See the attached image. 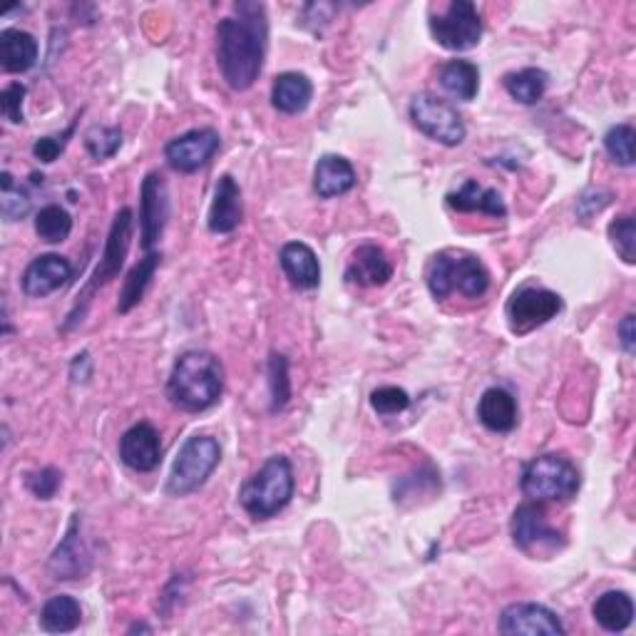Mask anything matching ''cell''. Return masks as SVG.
Segmentation results:
<instances>
[{"label":"cell","instance_id":"cell-1","mask_svg":"<svg viewBox=\"0 0 636 636\" xmlns=\"http://www.w3.org/2000/svg\"><path fill=\"white\" fill-rule=\"evenodd\" d=\"M269 43L266 8L261 3H237L234 15L217 25V63L231 90H249L264 68Z\"/></svg>","mask_w":636,"mask_h":636},{"label":"cell","instance_id":"cell-2","mask_svg":"<svg viewBox=\"0 0 636 636\" xmlns=\"http://www.w3.org/2000/svg\"><path fill=\"white\" fill-rule=\"evenodd\" d=\"M224 368L209 351H186L174 361L167 381V398L186 413H202L222 398Z\"/></svg>","mask_w":636,"mask_h":636},{"label":"cell","instance_id":"cell-3","mask_svg":"<svg viewBox=\"0 0 636 636\" xmlns=\"http://www.w3.org/2000/svg\"><path fill=\"white\" fill-rule=\"evenodd\" d=\"M294 467L284 455H271L259 470L241 485L239 502L254 520H269L282 512L294 498Z\"/></svg>","mask_w":636,"mask_h":636},{"label":"cell","instance_id":"cell-4","mask_svg":"<svg viewBox=\"0 0 636 636\" xmlns=\"http://www.w3.org/2000/svg\"><path fill=\"white\" fill-rule=\"evenodd\" d=\"M490 286V271L473 254L465 251H441L428 266V288L438 302L451 294L480 298Z\"/></svg>","mask_w":636,"mask_h":636},{"label":"cell","instance_id":"cell-5","mask_svg":"<svg viewBox=\"0 0 636 636\" xmlns=\"http://www.w3.org/2000/svg\"><path fill=\"white\" fill-rule=\"evenodd\" d=\"M582 477L565 455L545 453L522 467L520 488L535 502H567L579 492Z\"/></svg>","mask_w":636,"mask_h":636},{"label":"cell","instance_id":"cell-6","mask_svg":"<svg viewBox=\"0 0 636 636\" xmlns=\"http://www.w3.org/2000/svg\"><path fill=\"white\" fill-rule=\"evenodd\" d=\"M222 461V447L212 435H192L180 447V455L172 465L170 480H167V495L172 498H184L200 490L209 475L217 470Z\"/></svg>","mask_w":636,"mask_h":636},{"label":"cell","instance_id":"cell-7","mask_svg":"<svg viewBox=\"0 0 636 636\" xmlns=\"http://www.w3.org/2000/svg\"><path fill=\"white\" fill-rule=\"evenodd\" d=\"M410 120L425 137L445 147L461 145L467 135L461 112L451 102L430 95V92H423L410 102Z\"/></svg>","mask_w":636,"mask_h":636},{"label":"cell","instance_id":"cell-8","mask_svg":"<svg viewBox=\"0 0 636 636\" xmlns=\"http://www.w3.org/2000/svg\"><path fill=\"white\" fill-rule=\"evenodd\" d=\"M512 540L518 549H522L530 557H549L552 552L565 547L563 532L549 525L540 502H525L514 510Z\"/></svg>","mask_w":636,"mask_h":636},{"label":"cell","instance_id":"cell-9","mask_svg":"<svg viewBox=\"0 0 636 636\" xmlns=\"http://www.w3.org/2000/svg\"><path fill=\"white\" fill-rule=\"evenodd\" d=\"M430 33L445 50H473L482 37V21L470 0H453L443 15H433Z\"/></svg>","mask_w":636,"mask_h":636},{"label":"cell","instance_id":"cell-10","mask_svg":"<svg viewBox=\"0 0 636 636\" xmlns=\"http://www.w3.org/2000/svg\"><path fill=\"white\" fill-rule=\"evenodd\" d=\"M559 311H563V296L542 286L518 288L508 302V308H504L510 331L518 336L545 326L552 318H557Z\"/></svg>","mask_w":636,"mask_h":636},{"label":"cell","instance_id":"cell-11","mask_svg":"<svg viewBox=\"0 0 636 636\" xmlns=\"http://www.w3.org/2000/svg\"><path fill=\"white\" fill-rule=\"evenodd\" d=\"M133 231H135V212L125 207L115 214V222H112L110 234H107V245L102 251V259L95 269V274L82 292V302H90V296L98 292L100 286H105L112 282L120 271L125 266V259L129 254V245H133Z\"/></svg>","mask_w":636,"mask_h":636},{"label":"cell","instance_id":"cell-12","mask_svg":"<svg viewBox=\"0 0 636 636\" xmlns=\"http://www.w3.org/2000/svg\"><path fill=\"white\" fill-rule=\"evenodd\" d=\"M219 143H222V137L217 129H212V127L190 129V133L174 137L172 143H167L164 159L174 172L192 174L212 162V157L217 155V149H219Z\"/></svg>","mask_w":636,"mask_h":636},{"label":"cell","instance_id":"cell-13","mask_svg":"<svg viewBox=\"0 0 636 636\" xmlns=\"http://www.w3.org/2000/svg\"><path fill=\"white\" fill-rule=\"evenodd\" d=\"M170 219V194H167L164 177L149 172L139 190V231H143L145 251H152Z\"/></svg>","mask_w":636,"mask_h":636},{"label":"cell","instance_id":"cell-14","mask_svg":"<svg viewBox=\"0 0 636 636\" xmlns=\"http://www.w3.org/2000/svg\"><path fill=\"white\" fill-rule=\"evenodd\" d=\"M500 632L502 634H547L563 636L567 629L559 616L547 610L545 604L518 602L504 606L500 614Z\"/></svg>","mask_w":636,"mask_h":636},{"label":"cell","instance_id":"cell-15","mask_svg":"<svg viewBox=\"0 0 636 636\" xmlns=\"http://www.w3.org/2000/svg\"><path fill=\"white\" fill-rule=\"evenodd\" d=\"M120 461L135 473H152L162 463V441L152 423H137L120 441Z\"/></svg>","mask_w":636,"mask_h":636},{"label":"cell","instance_id":"cell-16","mask_svg":"<svg viewBox=\"0 0 636 636\" xmlns=\"http://www.w3.org/2000/svg\"><path fill=\"white\" fill-rule=\"evenodd\" d=\"M72 279V264L58 254H43L27 264L23 274V294L31 298H45L58 288L68 286Z\"/></svg>","mask_w":636,"mask_h":636},{"label":"cell","instance_id":"cell-17","mask_svg":"<svg viewBox=\"0 0 636 636\" xmlns=\"http://www.w3.org/2000/svg\"><path fill=\"white\" fill-rule=\"evenodd\" d=\"M245 219V202H241V190L234 182L231 174L219 177L217 186H214V200L209 207V231L212 234H231Z\"/></svg>","mask_w":636,"mask_h":636},{"label":"cell","instance_id":"cell-18","mask_svg":"<svg viewBox=\"0 0 636 636\" xmlns=\"http://www.w3.org/2000/svg\"><path fill=\"white\" fill-rule=\"evenodd\" d=\"M88 569L90 552L86 549V542L80 537V514H72L68 535H65V540L50 557V572L55 575V579H78Z\"/></svg>","mask_w":636,"mask_h":636},{"label":"cell","instance_id":"cell-19","mask_svg":"<svg viewBox=\"0 0 636 636\" xmlns=\"http://www.w3.org/2000/svg\"><path fill=\"white\" fill-rule=\"evenodd\" d=\"M345 279L355 286H386L393 279V264L378 245H361L353 251Z\"/></svg>","mask_w":636,"mask_h":636},{"label":"cell","instance_id":"cell-20","mask_svg":"<svg viewBox=\"0 0 636 636\" xmlns=\"http://www.w3.org/2000/svg\"><path fill=\"white\" fill-rule=\"evenodd\" d=\"M279 261H282L286 279L296 288L311 292V288L321 284V264H318L316 251L304 245V241H288V245H284Z\"/></svg>","mask_w":636,"mask_h":636},{"label":"cell","instance_id":"cell-21","mask_svg":"<svg viewBox=\"0 0 636 636\" xmlns=\"http://www.w3.org/2000/svg\"><path fill=\"white\" fill-rule=\"evenodd\" d=\"M355 186V170L341 155H323L314 170V190L321 200H333Z\"/></svg>","mask_w":636,"mask_h":636},{"label":"cell","instance_id":"cell-22","mask_svg":"<svg viewBox=\"0 0 636 636\" xmlns=\"http://www.w3.org/2000/svg\"><path fill=\"white\" fill-rule=\"evenodd\" d=\"M477 418L490 433H512L518 428V400L504 388H488L477 404Z\"/></svg>","mask_w":636,"mask_h":636},{"label":"cell","instance_id":"cell-23","mask_svg":"<svg viewBox=\"0 0 636 636\" xmlns=\"http://www.w3.org/2000/svg\"><path fill=\"white\" fill-rule=\"evenodd\" d=\"M447 204H451L455 212H480L498 219L508 214L500 192L492 190V186H482L475 180H467L461 190L447 194Z\"/></svg>","mask_w":636,"mask_h":636},{"label":"cell","instance_id":"cell-24","mask_svg":"<svg viewBox=\"0 0 636 636\" xmlns=\"http://www.w3.org/2000/svg\"><path fill=\"white\" fill-rule=\"evenodd\" d=\"M314 98V86L304 72H282L271 86V102L284 115H298Z\"/></svg>","mask_w":636,"mask_h":636},{"label":"cell","instance_id":"cell-25","mask_svg":"<svg viewBox=\"0 0 636 636\" xmlns=\"http://www.w3.org/2000/svg\"><path fill=\"white\" fill-rule=\"evenodd\" d=\"M37 63V41L21 31V27H5L0 33V65L5 72H25Z\"/></svg>","mask_w":636,"mask_h":636},{"label":"cell","instance_id":"cell-26","mask_svg":"<svg viewBox=\"0 0 636 636\" xmlns=\"http://www.w3.org/2000/svg\"><path fill=\"white\" fill-rule=\"evenodd\" d=\"M594 622L602 626L604 632L620 634L629 629L634 622V600L626 592H604L592 606Z\"/></svg>","mask_w":636,"mask_h":636},{"label":"cell","instance_id":"cell-27","mask_svg":"<svg viewBox=\"0 0 636 636\" xmlns=\"http://www.w3.org/2000/svg\"><path fill=\"white\" fill-rule=\"evenodd\" d=\"M441 88L455 100L470 102L480 90V70L470 60H451L438 70Z\"/></svg>","mask_w":636,"mask_h":636},{"label":"cell","instance_id":"cell-28","mask_svg":"<svg viewBox=\"0 0 636 636\" xmlns=\"http://www.w3.org/2000/svg\"><path fill=\"white\" fill-rule=\"evenodd\" d=\"M159 259H162L159 257V251H147V257L139 259L137 264L129 269L123 292H120V304H117L120 314H129L139 302H143L149 284H152V279H155Z\"/></svg>","mask_w":636,"mask_h":636},{"label":"cell","instance_id":"cell-29","mask_svg":"<svg viewBox=\"0 0 636 636\" xmlns=\"http://www.w3.org/2000/svg\"><path fill=\"white\" fill-rule=\"evenodd\" d=\"M82 622V606L75 597H50L41 610V626L48 634H70Z\"/></svg>","mask_w":636,"mask_h":636},{"label":"cell","instance_id":"cell-30","mask_svg":"<svg viewBox=\"0 0 636 636\" xmlns=\"http://www.w3.org/2000/svg\"><path fill=\"white\" fill-rule=\"evenodd\" d=\"M504 90L512 100H518L520 105H537V102L545 98L547 90V72L540 68H525L518 72L504 75L502 80Z\"/></svg>","mask_w":636,"mask_h":636},{"label":"cell","instance_id":"cell-31","mask_svg":"<svg viewBox=\"0 0 636 636\" xmlns=\"http://www.w3.org/2000/svg\"><path fill=\"white\" fill-rule=\"evenodd\" d=\"M35 231L48 245H60V241L70 237L72 217L60 204H48V207H43L35 214Z\"/></svg>","mask_w":636,"mask_h":636},{"label":"cell","instance_id":"cell-32","mask_svg":"<svg viewBox=\"0 0 636 636\" xmlns=\"http://www.w3.org/2000/svg\"><path fill=\"white\" fill-rule=\"evenodd\" d=\"M269 390H271V410L286 408L292 400V378H288V359L284 353H271L269 359Z\"/></svg>","mask_w":636,"mask_h":636},{"label":"cell","instance_id":"cell-33","mask_svg":"<svg viewBox=\"0 0 636 636\" xmlns=\"http://www.w3.org/2000/svg\"><path fill=\"white\" fill-rule=\"evenodd\" d=\"M0 204H3V217L8 222L23 219L31 212V196L13 180L11 172L0 174Z\"/></svg>","mask_w":636,"mask_h":636},{"label":"cell","instance_id":"cell-34","mask_svg":"<svg viewBox=\"0 0 636 636\" xmlns=\"http://www.w3.org/2000/svg\"><path fill=\"white\" fill-rule=\"evenodd\" d=\"M120 147H123V133H120V127L95 125L86 133V149L92 159H98V162L115 157Z\"/></svg>","mask_w":636,"mask_h":636},{"label":"cell","instance_id":"cell-35","mask_svg":"<svg viewBox=\"0 0 636 636\" xmlns=\"http://www.w3.org/2000/svg\"><path fill=\"white\" fill-rule=\"evenodd\" d=\"M634 139L636 133L632 125H616L604 135V147L616 164L632 167L634 164Z\"/></svg>","mask_w":636,"mask_h":636},{"label":"cell","instance_id":"cell-36","mask_svg":"<svg viewBox=\"0 0 636 636\" xmlns=\"http://www.w3.org/2000/svg\"><path fill=\"white\" fill-rule=\"evenodd\" d=\"M610 239L612 247L616 249L626 264H634L636 261V229H634V217L632 214H624V217L614 219L610 224Z\"/></svg>","mask_w":636,"mask_h":636},{"label":"cell","instance_id":"cell-37","mask_svg":"<svg viewBox=\"0 0 636 636\" xmlns=\"http://www.w3.org/2000/svg\"><path fill=\"white\" fill-rule=\"evenodd\" d=\"M371 406L378 416H398L410 406V396L398 386H383L371 393Z\"/></svg>","mask_w":636,"mask_h":636},{"label":"cell","instance_id":"cell-38","mask_svg":"<svg viewBox=\"0 0 636 636\" xmlns=\"http://www.w3.org/2000/svg\"><path fill=\"white\" fill-rule=\"evenodd\" d=\"M63 482L60 470L55 467H43V470H35L25 477L27 490H31L37 500H53L55 492H58Z\"/></svg>","mask_w":636,"mask_h":636},{"label":"cell","instance_id":"cell-39","mask_svg":"<svg viewBox=\"0 0 636 636\" xmlns=\"http://www.w3.org/2000/svg\"><path fill=\"white\" fill-rule=\"evenodd\" d=\"M27 90L23 82H11L3 92H0V110H3V117L13 125H23V102H25Z\"/></svg>","mask_w":636,"mask_h":636},{"label":"cell","instance_id":"cell-40","mask_svg":"<svg viewBox=\"0 0 636 636\" xmlns=\"http://www.w3.org/2000/svg\"><path fill=\"white\" fill-rule=\"evenodd\" d=\"M72 135H75V123L68 129H65V133H60V135H50V137H41V139H37V143L33 145V155L37 159H41V162L50 164V162H55V159L60 157L63 149L68 147Z\"/></svg>","mask_w":636,"mask_h":636},{"label":"cell","instance_id":"cell-41","mask_svg":"<svg viewBox=\"0 0 636 636\" xmlns=\"http://www.w3.org/2000/svg\"><path fill=\"white\" fill-rule=\"evenodd\" d=\"M634 339H636V333H634V314H629V316H624V321L620 323V341H622L626 353H634Z\"/></svg>","mask_w":636,"mask_h":636},{"label":"cell","instance_id":"cell-42","mask_svg":"<svg viewBox=\"0 0 636 636\" xmlns=\"http://www.w3.org/2000/svg\"><path fill=\"white\" fill-rule=\"evenodd\" d=\"M135 632H152V629H149L147 624H135L133 629H129V634H135Z\"/></svg>","mask_w":636,"mask_h":636}]
</instances>
